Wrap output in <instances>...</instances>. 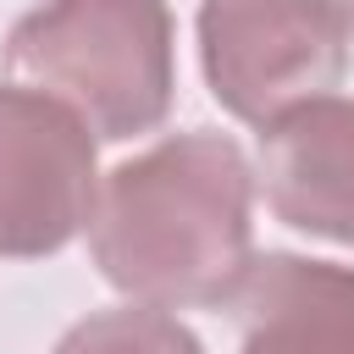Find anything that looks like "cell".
Returning a JSON list of instances; mask_svg holds the SVG:
<instances>
[{"instance_id":"8","label":"cell","mask_w":354,"mask_h":354,"mask_svg":"<svg viewBox=\"0 0 354 354\" xmlns=\"http://www.w3.org/2000/svg\"><path fill=\"white\" fill-rule=\"evenodd\" d=\"M337 11H343V22H354V0H337Z\"/></svg>"},{"instance_id":"2","label":"cell","mask_w":354,"mask_h":354,"mask_svg":"<svg viewBox=\"0 0 354 354\" xmlns=\"http://www.w3.org/2000/svg\"><path fill=\"white\" fill-rule=\"evenodd\" d=\"M6 66L66 100L88 133L133 138L171 111V11L166 0H44L11 28Z\"/></svg>"},{"instance_id":"6","label":"cell","mask_w":354,"mask_h":354,"mask_svg":"<svg viewBox=\"0 0 354 354\" xmlns=\"http://www.w3.org/2000/svg\"><path fill=\"white\" fill-rule=\"evenodd\" d=\"M227 310L243 354H354V271L304 254L249 260Z\"/></svg>"},{"instance_id":"3","label":"cell","mask_w":354,"mask_h":354,"mask_svg":"<svg viewBox=\"0 0 354 354\" xmlns=\"http://www.w3.org/2000/svg\"><path fill=\"white\" fill-rule=\"evenodd\" d=\"M199 61L216 105L266 127L337 88L348 72V22L337 0H205Z\"/></svg>"},{"instance_id":"1","label":"cell","mask_w":354,"mask_h":354,"mask_svg":"<svg viewBox=\"0 0 354 354\" xmlns=\"http://www.w3.org/2000/svg\"><path fill=\"white\" fill-rule=\"evenodd\" d=\"M254 171L221 133H171L94 188L88 249L111 288L160 310H216L238 293Z\"/></svg>"},{"instance_id":"4","label":"cell","mask_w":354,"mask_h":354,"mask_svg":"<svg viewBox=\"0 0 354 354\" xmlns=\"http://www.w3.org/2000/svg\"><path fill=\"white\" fill-rule=\"evenodd\" d=\"M94 138L88 122L39 88L0 83V254H55L88 227L94 210Z\"/></svg>"},{"instance_id":"5","label":"cell","mask_w":354,"mask_h":354,"mask_svg":"<svg viewBox=\"0 0 354 354\" xmlns=\"http://www.w3.org/2000/svg\"><path fill=\"white\" fill-rule=\"evenodd\" d=\"M260 177L277 221L354 243V100L315 94L266 122Z\"/></svg>"},{"instance_id":"7","label":"cell","mask_w":354,"mask_h":354,"mask_svg":"<svg viewBox=\"0 0 354 354\" xmlns=\"http://www.w3.org/2000/svg\"><path fill=\"white\" fill-rule=\"evenodd\" d=\"M55 354H205V348L160 304H122V310L83 315L55 343Z\"/></svg>"}]
</instances>
